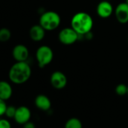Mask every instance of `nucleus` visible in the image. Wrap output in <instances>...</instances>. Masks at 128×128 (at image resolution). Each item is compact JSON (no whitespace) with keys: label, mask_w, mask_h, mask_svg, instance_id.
<instances>
[{"label":"nucleus","mask_w":128,"mask_h":128,"mask_svg":"<svg viewBox=\"0 0 128 128\" xmlns=\"http://www.w3.org/2000/svg\"><path fill=\"white\" fill-rule=\"evenodd\" d=\"M32 70L26 61L16 62L12 66L8 72L10 81L15 84L26 83L31 77Z\"/></svg>","instance_id":"f257e3e1"},{"label":"nucleus","mask_w":128,"mask_h":128,"mask_svg":"<svg viewBox=\"0 0 128 128\" xmlns=\"http://www.w3.org/2000/svg\"><path fill=\"white\" fill-rule=\"evenodd\" d=\"M93 26V18L86 12H78L72 17L71 20V27L75 30L79 36L90 33Z\"/></svg>","instance_id":"f03ea898"},{"label":"nucleus","mask_w":128,"mask_h":128,"mask_svg":"<svg viewBox=\"0 0 128 128\" xmlns=\"http://www.w3.org/2000/svg\"><path fill=\"white\" fill-rule=\"evenodd\" d=\"M61 19L60 15L53 11L44 12L39 19V24L46 30L52 31L56 30L60 24Z\"/></svg>","instance_id":"7ed1b4c3"},{"label":"nucleus","mask_w":128,"mask_h":128,"mask_svg":"<svg viewBox=\"0 0 128 128\" xmlns=\"http://www.w3.org/2000/svg\"><path fill=\"white\" fill-rule=\"evenodd\" d=\"M36 57L38 66L40 68H44L51 62L54 58V53L50 47L47 45H42L37 49Z\"/></svg>","instance_id":"20e7f679"},{"label":"nucleus","mask_w":128,"mask_h":128,"mask_svg":"<svg viewBox=\"0 0 128 128\" xmlns=\"http://www.w3.org/2000/svg\"><path fill=\"white\" fill-rule=\"evenodd\" d=\"M79 35L78 33L73 30L72 27L70 28H64L62 29L58 36L60 42L66 45H71L76 42L78 39Z\"/></svg>","instance_id":"39448f33"},{"label":"nucleus","mask_w":128,"mask_h":128,"mask_svg":"<svg viewBox=\"0 0 128 128\" xmlns=\"http://www.w3.org/2000/svg\"><path fill=\"white\" fill-rule=\"evenodd\" d=\"M50 84L55 89H62L67 84V78L60 71L54 72L50 76Z\"/></svg>","instance_id":"423d86ee"},{"label":"nucleus","mask_w":128,"mask_h":128,"mask_svg":"<svg viewBox=\"0 0 128 128\" xmlns=\"http://www.w3.org/2000/svg\"><path fill=\"white\" fill-rule=\"evenodd\" d=\"M30 118L31 112L28 107L25 106H21L17 108L14 119L18 124L24 125L25 123L30 121Z\"/></svg>","instance_id":"0eeeda50"},{"label":"nucleus","mask_w":128,"mask_h":128,"mask_svg":"<svg viewBox=\"0 0 128 128\" xmlns=\"http://www.w3.org/2000/svg\"><path fill=\"white\" fill-rule=\"evenodd\" d=\"M29 55L30 52L27 47L21 44L15 45L12 50V56L16 62L26 61L29 58Z\"/></svg>","instance_id":"6e6552de"},{"label":"nucleus","mask_w":128,"mask_h":128,"mask_svg":"<svg viewBox=\"0 0 128 128\" xmlns=\"http://www.w3.org/2000/svg\"><path fill=\"white\" fill-rule=\"evenodd\" d=\"M96 13L102 18H108L113 13V7L107 0L100 2L96 7Z\"/></svg>","instance_id":"1a4fd4ad"},{"label":"nucleus","mask_w":128,"mask_h":128,"mask_svg":"<svg viewBox=\"0 0 128 128\" xmlns=\"http://www.w3.org/2000/svg\"><path fill=\"white\" fill-rule=\"evenodd\" d=\"M115 17L120 24H126L128 22V5L126 2H122L117 6Z\"/></svg>","instance_id":"9d476101"},{"label":"nucleus","mask_w":128,"mask_h":128,"mask_svg":"<svg viewBox=\"0 0 128 128\" xmlns=\"http://www.w3.org/2000/svg\"><path fill=\"white\" fill-rule=\"evenodd\" d=\"M45 31L40 24L34 25L30 30V37L34 42H40L44 38Z\"/></svg>","instance_id":"9b49d317"},{"label":"nucleus","mask_w":128,"mask_h":128,"mask_svg":"<svg viewBox=\"0 0 128 128\" xmlns=\"http://www.w3.org/2000/svg\"><path fill=\"white\" fill-rule=\"evenodd\" d=\"M35 105L42 111H48L51 107V102L47 96L39 94L35 99Z\"/></svg>","instance_id":"f8f14e48"},{"label":"nucleus","mask_w":128,"mask_h":128,"mask_svg":"<svg viewBox=\"0 0 128 128\" xmlns=\"http://www.w3.org/2000/svg\"><path fill=\"white\" fill-rule=\"evenodd\" d=\"M13 94V89L10 83L6 81H0V98L8 100H9Z\"/></svg>","instance_id":"ddd939ff"},{"label":"nucleus","mask_w":128,"mask_h":128,"mask_svg":"<svg viewBox=\"0 0 128 128\" xmlns=\"http://www.w3.org/2000/svg\"><path fill=\"white\" fill-rule=\"evenodd\" d=\"M64 128H82V123L77 118H71L66 122Z\"/></svg>","instance_id":"4468645a"},{"label":"nucleus","mask_w":128,"mask_h":128,"mask_svg":"<svg viewBox=\"0 0 128 128\" xmlns=\"http://www.w3.org/2000/svg\"><path fill=\"white\" fill-rule=\"evenodd\" d=\"M12 38L11 30L8 28L0 29V42H6Z\"/></svg>","instance_id":"2eb2a0df"},{"label":"nucleus","mask_w":128,"mask_h":128,"mask_svg":"<svg viewBox=\"0 0 128 128\" xmlns=\"http://www.w3.org/2000/svg\"><path fill=\"white\" fill-rule=\"evenodd\" d=\"M115 92L118 96H124L127 94V86L124 84H119L115 88Z\"/></svg>","instance_id":"dca6fc26"},{"label":"nucleus","mask_w":128,"mask_h":128,"mask_svg":"<svg viewBox=\"0 0 128 128\" xmlns=\"http://www.w3.org/2000/svg\"><path fill=\"white\" fill-rule=\"evenodd\" d=\"M16 110H17V108L14 107V106H7L5 115L8 118H14V115H15V113H16Z\"/></svg>","instance_id":"f3484780"},{"label":"nucleus","mask_w":128,"mask_h":128,"mask_svg":"<svg viewBox=\"0 0 128 128\" xmlns=\"http://www.w3.org/2000/svg\"><path fill=\"white\" fill-rule=\"evenodd\" d=\"M7 106H8L6 102V100L0 98V116L5 115Z\"/></svg>","instance_id":"a211bd4d"},{"label":"nucleus","mask_w":128,"mask_h":128,"mask_svg":"<svg viewBox=\"0 0 128 128\" xmlns=\"http://www.w3.org/2000/svg\"><path fill=\"white\" fill-rule=\"evenodd\" d=\"M0 128H12L11 123L7 119H0Z\"/></svg>","instance_id":"6ab92c4d"},{"label":"nucleus","mask_w":128,"mask_h":128,"mask_svg":"<svg viewBox=\"0 0 128 128\" xmlns=\"http://www.w3.org/2000/svg\"><path fill=\"white\" fill-rule=\"evenodd\" d=\"M23 126H24L23 128H36L35 124L31 121H28V122L25 123Z\"/></svg>","instance_id":"aec40b11"},{"label":"nucleus","mask_w":128,"mask_h":128,"mask_svg":"<svg viewBox=\"0 0 128 128\" xmlns=\"http://www.w3.org/2000/svg\"><path fill=\"white\" fill-rule=\"evenodd\" d=\"M125 2L128 5V0H125Z\"/></svg>","instance_id":"412c9836"},{"label":"nucleus","mask_w":128,"mask_h":128,"mask_svg":"<svg viewBox=\"0 0 128 128\" xmlns=\"http://www.w3.org/2000/svg\"><path fill=\"white\" fill-rule=\"evenodd\" d=\"M127 95H128V86H127Z\"/></svg>","instance_id":"4be33fe9"},{"label":"nucleus","mask_w":128,"mask_h":128,"mask_svg":"<svg viewBox=\"0 0 128 128\" xmlns=\"http://www.w3.org/2000/svg\"><path fill=\"white\" fill-rule=\"evenodd\" d=\"M107 1H108V0H107Z\"/></svg>","instance_id":"5701e85b"}]
</instances>
